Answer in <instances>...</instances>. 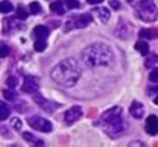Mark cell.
<instances>
[{
    "label": "cell",
    "instance_id": "obj_1",
    "mask_svg": "<svg viewBox=\"0 0 158 147\" xmlns=\"http://www.w3.org/2000/svg\"><path fill=\"white\" fill-rule=\"evenodd\" d=\"M81 67L79 63L68 57V59H64L62 62H59L53 70H51V79L59 84V85H64V87H73L79 76H81Z\"/></svg>",
    "mask_w": 158,
    "mask_h": 147
},
{
    "label": "cell",
    "instance_id": "obj_2",
    "mask_svg": "<svg viewBox=\"0 0 158 147\" xmlns=\"http://www.w3.org/2000/svg\"><path fill=\"white\" fill-rule=\"evenodd\" d=\"M99 127L113 139L119 138L127 132V122L123 116V108L121 107H113L107 110L106 113L101 115L99 118Z\"/></svg>",
    "mask_w": 158,
    "mask_h": 147
},
{
    "label": "cell",
    "instance_id": "obj_3",
    "mask_svg": "<svg viewBox=\"0 0 158 147\" xmlns=\"http://www.w3.org/2000/svg\"><path fill=\"white\" fill-rule=\"evenodd\" d=\"M82 60L92 67H109L113 62V51L106 43H93L82 51Z\"/></svg>",
    "mask_w": 158,
    "mask_h": 147
},
{
    "label": "cell",
    "instance_id": "obj_4",
    "mask_svg": "<svg viewBox=\"0 0 158 147\" xmlns=\"http://www.w3.org/2000/svg\"><path fill=\"white\" fill-rule=\"evenodd\" d=\"M135 13L138 14L139 19H143L144 22H153L156 20L158 17V11H156V6L153 5L152 0H139L136 8H135Z\"/></svg>",
    "mask_w": 158,
    "mask_h": 147
},
{
    "label": "cell",
    "instance_id": "obj_5",
    "mask_svg": "<svg viewBox=\"0 0 158 147\" xmlns=\"http://www.w3.org/2000/svg\"><path fill=\"white\" fill-rule=\"evenodd\" d=\"M92 23V16L90 14H81V16H74L67 20L65 23V31H70L73 28H85L87 25Z\"/></svg>",
    "mask_w": 158,
    "mask_h": 147
},
{
    "label": "cell",
    "instance_id": "obj_6",
    "mask_svg": "<svg viewBox=\"0 0 158 147\" xmlns=\"http://www.w3.org/2000/svg\"><path fill=\"white\" fill-rule=\"evenodd\" d=\"M28 124H30L33 129L40 130V132H45V133H48V132L53 130V124H51L50 121L40 118V116H31V118H28Z\"/></svg>",
    "mask_w": 158,
    "mask_h": 147
},
{
    "label": "cell",
    "instance_id": "obj_7",
    "mask_svg": "<svg viewBox=\"0 0 158 147\" xmlns=\"http://www.w3.org/2000/svg\"><path fill=\"white\" fill-rule=\"evenodd\" d=\"M22 90H23L25 93H36V92L39 90V81H37L34 76H25Z\"/></svg>",
    "mask_w": 158,
    "mask_h": 147
},
{
    "label": "cell",
    "instance_id": "obj_8",
    "mask_svg": "<svg viewBox=\"0 0 158 147\" xmlns=\"http://www.w3.org/2000/svg\"><path fill=\"white\" fill-rule=\"evenodd\" d=\"M81 116H82V108H81V107H71V108L67 110V113L64 115V119H65L67 124H74Z\"/></svg>",
    "mask_w": 158,
    "mask_h": 147
},
{
    "label": "cell",
    "instance_id": "obj_9",
    "mask_svg": "<svg viewBox=\"0 0 158 147\" xmlns=\"http://www.w3.org/2000/svg\"><path fill=\"white\" fill-rule=\"evenodd\" d=\"M34 101H36V104H39V105H40V107H42L45 112H50V113L59 107V104H56V102H51V101H47V99H45L44 96H40L39 93L34 96Z\"/></svg>",
    "mask_w": 158,
    "mask_h": 147
},
{
    "label": "cell",
    "instance_id": "obj_10",
    "mask_svg": "<svg viewBox=\"0 0 158 147\" xmlns=\"http://www.w3.org/2000/svg\"><path fill=\"white\" fill-rule=\"evenodd\" d=\"M146 132L149 135H156L158 133V116L150 115L146 121Z\"/></svg>",
    "mask_w": 158,
    "mask_h": 147
},
{
    "label": "cell",
    "instance_id": "obj_11",
    "mask_svg": "<svg viewBox=\"0 0 158 147\" xmlns=\"http://www.w3.org/2000/svg\"><path fill=\"white\" fill-rule=\"evenodd\" d=\"M130 115H132L133 118H136V119H141L143 115H144V107H143V104L133 102V104L130 105Z\"/></svg>",
    "mask_w": 158,
    "mask_h": 147
},
{
    "label": "cell",
    "instance_id": "obj_12",
    "mask_svg": "<svg viewBox=\"0 0 158 147\" xmlns=\"http://www.w3.org/2000/svg\"><path fill=\"white\" fill-rule=\"evenodd\" d=\"M95 14H98V17H99V20L102 22V23H107L109 22V19H110V11L107 10V8H96L95 11H93Z\"/></svg>",
    "mask_w": 158,
    "mask_h": 147
},
{
    "label": "cell",
    "instance_id": "obj_13",
    "mask_svg": "<svg viewBox=\"0 0 158 147\" xmlns=\"http://www.w3.org/2000/svg\"><path fill=\"white\" fill-rule=\"evenodd\" d=\"M48 34H50V30L47 27H44V25H39V27L34 28V36L37 39H47Z\"/></svg>",
    "mask_w": 158,
    "mask_h": 147
},
{
    "label": "cell",
    "instance_id": "obj_14",
    "mask_svg": "<svg viewBox=\"0 0 158 147\" xmlns=\"http://www.w3.org/2000/svg\"><path fill=\"white\" fill-rule=\"evenodd\" d=\"M65 3L64 2H53L51 5H50V10L53 11V13H56V14H65Z\"/></svg>",
    "mask_w": 158,
    "mask_h": 147
},
{
    "label": "cell",
    "instance_id": "obj_15",
    "mask_svg": "<svg viewBox=\"0 0 158 147\" xmlns=\"http://www.w3.org/2000/svg\"><path fill=\"white\" fill-rule=\"evenodd\" d=\"M135 48H136V51H139L143 56H147V54H149V43L144 42V40H138V42L135 43Z\"/></svg>",
    "mask_w": 158,
    "mask_h": 147
},
{
    "label": "cell",
    "instance_id": "obj_16",
    "mask_svg": "<svg viewBox=\"0 0 158 147\" xmlns=\"http://www.w3.org/2000/svg\"><path fill=\"white\" fill-rule=\"evenodd\" d=\"M139 37L141 39H155L156 37V31H153V30H141L139 31Z\"/></svg>",
    "mask_w": 158,
    "mask_h": 147
},
{
    "label": "cell",
    "instance_id": "obj_17",
    "mask_svg": "<svg viewBox=\"0 0 158 147\" xmlns=\"http://www.w3.org/2000/svg\"><path fill=\"white\" fill-rule=\"evenodd\" d=\"M23 138H25L27 141H30V142L36 144V145H44V141L37 139V138H36L34 135H31V133H28V132H25V133H23Z\"/></svg>",
    "mask_w": 158,
    "mask_h": 147
},
{
    "label": "cell",
    "instance_id": "obj_18",
    "mask_svg": "<svg viewBox=\"0 0 158 147\" xmlns=\"http://www.w3.org/2000/svg\"><path fill=\"white\" fill-rule=\"evenodd\" d=\"M0 11H2L3 14L11 13V11H13V3H11V2H8V0H3V2L0 3Z\"/></svg>",
    "mask_w": 158,
    "mask_h": 147
},
{
    "label": "cell",
    "instance_id": "obj_19",
    "mask_svg": "<svg viewBox=\"0 0 158 147\" xmlns=\"http://www.w3.org/2000/svg\"><path fill=\"white\" fill-rule=\"evenodd\" d=\"M0 108H2V115H0V119L5 121V119L10 116V107L6 105L5 101H2V102H0Z\"/></svg>",
    "mask_w": 158,
    "mask_h": 147
},
{
    "label": "cell",
    "instance_id": "obj_20",
    "mask_svg": "<svg viewBox=\"0 0 158 147\" xmlns=\"http://www.w3.org/2000/svg\"><path fill=\"white\" fill-rule=\"evenodd\" d=\"M3 98L6 99V101H14V99H17V93L14 92V90H3Z\"/></svg>",
    "mask_w": 158,
    "mask_h": 147
},
{
    "label": "cell",
    "instance_id": "obj_21",
    "mask_svg": "<svg viewBox=\"0 0 158 147\" xmlns=\"http://www.w3.org/2000/svg\"><path fill=\"white\" fill-rule=\"evenodd\" d=\"M30 11H31V14H40L42 13V6L37 3V2H33L31 5H30Z\"/></svg>",
    "mask_w": 158,
    "mask_h": 147
},
{
    "label": "cell",
    "instance_id": "obj_22",
    "mask_svg": "<svg viewBox=\"0 0 158 147\" xmlns=\"http://www.w3.org/2000/svg\"><path fill=\"white\" fill-rule=\"evenodd\" d=\"M45 48H47L45 39H37V42L34 43V50H36V51H44Z\"/></svg>",
    "mask_w": 158,
    "mask_h": 147
},
{
    "label": "cell",
    "instance_id": "obj_23",
    "mask_svg": "<svg viewBox=\"0 0 158 147\" xmlns=\"http://www.w3.org/2000/svg\"><path fill=\"white\" fill-rule=\"evenodd\" d=\"M65 5L68 10H74V8H79L81 6V3L77 2V0H65Z\"/></svg>",
    "mask_w": 158,
    "mask_h": 147
},
{
    "label": "cell",
    "instance_id": "obj_24",
    "mask_svg": "<svg viewBox=\"0 0 158 147\" xmlns=\"http://www.w3.org/2000/svg\"><path fill=\"white\" fill-rule=\"evenodd\" d=\"M149 79H150V82H155V84H158V68H153V70L150 71Z\"/></svg>",
    "mask_w": 158,
    "mask_h": 147
},
{
    "label": "cell",
    "instance_id": "obj_25",
    "mask_svg": "<svg viewBox=\"0 0 158 147\" xmlns=\"http://www.w3.org/2000/svg\"><path fill=\"white\" fill-rule=\"evenodd\" d=\"M17 17H19V19H22V20H25V19L28 17V13H27L22 6H19V8H17Z\"/></svg>",
    "mask_w": 158,
    "mask_h": 147
},
{
    "label": "cell",
    "instance_id": "obj_26",
    "mask_svg": "<svg viewBox=\"0 0 158 147\" xmlns=\"http://www.w3.org/2000/svg\"><path fill=\"white\" fill-rule=\"evenodd\" d=\"M6 84H8V87H13V88H14V87L17 85V78H16V76H10V78L6 79Z\"/></svg>",
    "mask_w": 158,
    "mask_h": 147
},
{
    "label": "cell",
    "instance_id": "obj_27",
    "mask_svg": "<svg viewBox=\"0 0 158 147\" xmlns=\"http://www.w3.org/2000/svg\"><path fill=\"white\" fill-rule=\"evenodd\" d=\"M11 125L14 127V130H22V122H20L17 118H13V121H11Z\"/></svg>",
    "mask_w": 158,
    "mask_h": 147
},
{
    "label": "cell",
    "instance_id": "obj_28",
    "mask_svg": "<svg viewBox=\"0 0 158 147\" xmlns=\"http://www.w3.org/2000/svg\"><path fill=\"white\" fill-rule=\"evenodd\" d=\"M8 53H10V48H8V45H2V48H0V56L2 57H6L8 56Z\"/></svg>",
    "mask_w": 158,
    "mask_h": 147
},
{
    "label": "cell",
    "instance_id": "obj_29",
    "mask_svg": "<svg viewBox=\"0 0 158 147\" xmlns=\"http://www.w3.org/2000/svg\"><path fill=\"white\" fill-rule=\"evenodd\" d=\"M87 2H89L90 5H101L104 0H87Z\"/></svg>",
    "mask_w": 158,
    "mask_h": 147
},
{
    "label": "cell",
    "instance_id": "obj_30",
    "mask_svg": "<svg viewBox=\"0 0 158 147\" xmlns=\"http://www.w3.org/2000/svg\"><path fill=\"white\" fill-rule=\"evenodd\" d=\"M110 5H112L115 10H118V8H119V0H112V2H110Z\"/></svg>",
    "mask_w": 158,
    "mask_h": 147
},
{
    "label": "cell",
    "instance_id": "obj_31",
    "mask_svg": "<svg viewBox=\"0 0 158 147\" xmlns=\"http://www.w3.org/2000/svg\"><path fill=\"white\" fill-rule=\"evenodd\" d=\"M130 145H144V142H141V141H132Z\"/></svg>",
    "mask_w": 158,
    "mask_h": 147
},
{
    "label": "cell",
    "instance_id": "obj_32",
    "mask_svg": "<svg viewBox=\"0 0 158 147\" xmlns=\"http://www.w3.org/2000/svg\"><path fill=\"white\" fill-rule=\"evenodd\" d=\"M155 104H156V105H158V96H156V98H155Z\"/></svg>",
    "mask_w": 158,
    "mask_h": 147
},
{
    "label": "cell",
    "instance_id": "obj_33",
    "mask_svg": "<svg viewBox=\"0 0 158 147\" xmlns=\"http://www.w3.org/2000/svg\"><path fill=\"white\" fill-rule=\"evenodd\" d=\"M127 2H129V3H133V0H127Z\"/></svg>",
    "mask_w": 158,
    "mask_h": 147
}]
</instances>
